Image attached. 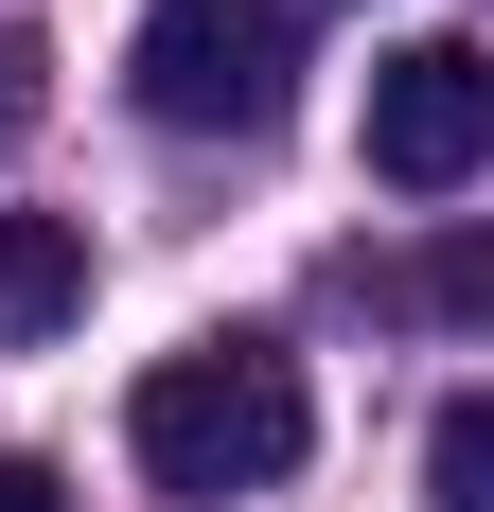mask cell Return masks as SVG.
Instances as JSON below:
<instances>
[{"mask_svg":"<svg viewBox=\"0 0 494 512\" xmlns=\"http://www.w3.org/2000/svg\"><path fill=\"white\" fill-rule=\"evenodd\" d=\"M124 442H142L159 495H265V477H300V442H318V407H300V354L283 336H212V354H159L142 389H124Z\"/></svg>","mask_w":494,"mask_h":512,"instance_id":"6da1fadb","label":"cell"},{"mask_svg":"<svg viewBox=\"0 0 494 512\" xmlns=\"http://www.w3.org/2000/svg\"><path fill=\"white\" fill-rule=\"evenodd\" d=\"M124 89H142V124H177V142H265L283 89H300V36H283V0H142Z\"/></svg>","mask_w":494,"mask_h":512,"instance_id":"7a4b0ae2","label":"cell"},{"mask_svg":"<svg viewBox=\"0 0 494 512\" xmlns=\"http://www.w3.org/2000/svg\"><path fill=\"white\" fill-rule=\"evenodd\" d=\"M371 177H389V195H459V177H494V53H477V36L371 53Z\"/></svg>","mask_w":494,"mask_h":512,"instance_id":"3957f363","label":"cell"},{"mask_svg":"<svg viewBox=\"0 0 494 512\" xmlns=\"http://www.w3.org/2000/svg\"><path fill=\"white\" fill-rule=\"evenodd\" d=\"M71 301H89V230L71 212H0V354L71 336Z\"/></svg>","mask_w":494,"mask_h":512,"instance_id":"277c9868","label":"cell"},{"mask_svg":"<svg viewBox=\"0 0 494 512\" xmlns=\"http://www.w3.org/2000/svg\"><path fill=\"white\" fill-rule=\"evenodd\" d=\"M424 495H442V512H494V389H459V407L424 424Z\"/></svg>","mask_w":494,"mask_h":512,"instance_id":"5b68a950","label":"cell"},{"mask_svg":"<svg viewBox=\"0 0 494 512\" xmlns=\"http://www.w3.org/2000/svg\"><path fill=\"white\" fill-rule=\"evenodd\" d=\"M36 124H53V53H36V36H18V18H0V159L36 142Z\"/></svg>","mask_w":494,"mask_h":512,"instance_id":"8992f818","label":"cell"},{"mask_svg":"<svg viewBox=\"0 0 494 512\" xmlns=\"http://www.w3.org/2000/svg\"><path fill=\"white\" fill-rule=\"evenodd\" d=\"M0 512H71V477H53V460H0Z\"/></svg>","mask_w":494,"mask_h":512,"instance_id":"52a82bcc","label":"cell"}]
</instances>
